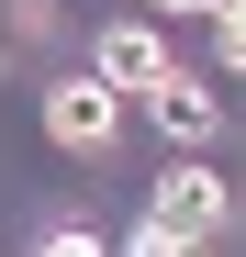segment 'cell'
I'll list each match as a JSON object with an SVG mask.
<instances>
[{
    "label": "cell",
    "mask_w": 246,
    "mask_h": 257,
    "mask_svg": "<svg viewBox=\"0 0 246 257\" xmlns=\"http://www.w3.org/2000/svg\"><path fill=\"white\" fill-rule=\"evenodd\" d=\"M45 135H56L67 157H112V135H123V90H101V78H56V90H45Z\"/></svg>",
    "instance_id": "obj_1"
},
{
    "label": "cell",
    "mask_w": 246,
    "mask_h": 257,
    "mask_svg": "<svg viewBox=\"0 0 246 257\" xmlns=\"http://www.w3.org/2000/svg\"><path fill=\"white\" fill-rule=\"evenodd\" d=\"M90 78H101V90H123V101H146L157 78H168L157 23H112V34H90Z\"/></svg>",
    "instance_id": "obj_2"
},
{
    "label": "cell",
    "mask_w": 246,
    "mask_h": 257,
    "mask_svg": "<svg viewBox=\"0 0 246 257\" xmlns=\"http://www.w3.org/2000/svg\"><path fill=\"white\" fill-rule=\"evenodd\" d=\"M224 212H235V190H224V168H168V179H157V224H179V235H213L224 224Z\"/></svg>",
    "instance_id": "obj_3"
},
{
    "label": "cell",
    "mask_w": 246,
    "mask_h": 257,
    "mask_svg": "<svg viewBox=\"0 0 246 257\" xmlns=\"http://www.w3.org/2000/svg\"><path fill=\"white\" fill-rule=\"evenodd\" d=\"M146 112H157V135H168V146H213V123H224V101L201 90L190 67H168V78H157V90H146Z\"/></svg>",
    "instance_id": "obj_4"
},
{
    "label": "cell",
    "mask_w": 246,
    "mask_h": 257,
    "mask_svg": "<svg viewBox=\"0 0 246 257\" xmlns=\"http://www.w3.org/2000/svg\"><path fill=\"white\" fill-rule=\"evenodd\" d=\"M112 257H201V235H179V224H157V212H146L135 246H112Z\"/></svg>",
    "instance_id": "obj_5"
},
{
    "label": "cell",
    "mask_w": 246,
    "mask_h": 257,
    "mask_svg": "<svg viewBox=\"0 0 246 257\" xmlns=\"http://www.w3.org/2000/svg\"><path fill=\"white\" fill-rule=\"evenodd\" d=\"M34 257H112L90 224H45V235H34Z\"/></svg>",
    "instance_id": "obj_6"
},
{
    "label": "cell",
    "mask_w": 246,
    "mask_h": 257,
    "mask_svg": "<svg viewBox=\"0 0 246 257\" xmlns=\"http://www.w3.org/2000/svg\"><path fill=\"white\" fill-rule=\"evenodd\" d=\"M213 23H224V67H246V0H213Z\"/></svg>",
    "instance_id": "obj_7"
},
{
    "label": "cell",
    "mask_w": 246,
    "mask_h": 257,
    "mask_svg": "<svg viewBox=\"0 0 246 257\" xmlns=\"http://www.w3.org/2000/svg\"><path fill=\"white\" fill-rule=\"evenodd\" d=\"M157 12H213V0H157Z\"/></svg>",
    "instance_id": "obj_8"
}]
</instances>
